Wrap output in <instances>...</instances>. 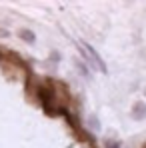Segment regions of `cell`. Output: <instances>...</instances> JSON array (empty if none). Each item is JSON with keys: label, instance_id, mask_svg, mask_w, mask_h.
<instances>
[{"label": "cell", "instance_id": "6da1fadb", "mask_svg": "<svg viewBox=\"0 0 146 148\" xmlns=\"http://www.w3.org/2000/svg\"><path fill=\"white\" fill-rule=\"evenodd\" d=\"M78 48L82 52V56H84V60H88L92 66H96L100 72H108V68H106V64H104V60L100 58V54H98L96 50L92 48V44H88V42H80L78 44Z\"/></svg>", "mask_w": 146, "mask_h": 148}, {"label": "cell", "instance_id": "7a4b0ae2", "mask_svg": "<svg viewBox=\"0 0 146 148\" xmlns=\"http://www.w3.org/2000/svg\"><path fill=\"white\" fill-rule=\"evenodd\" d=\"M132 118L134 120H146V102H136L132 106Z\"/></svg>", "mask_w": 146, "mask_h": 148}, {"label": "cell", "instance_id": "3957f363", "mask_svg": "<svg viewBox=\"0 0 146 148\" xmlns=\"http://www.w3.org/2000/svg\"><path fill=\"white\" fill-rule=\"evenodd\" d=\"M18 36L24 40V42H28V44H32V42H36V34L32 32V30H26V28H22L20 32H18Z\"/></svg>", "mask_w": 146, "mask_h": 148}, {"label": "cell", "instance_id": "277c9868", "mask_svg": "<svg viewBox=\"0 0 146 148\" xmlns=\"http://www.w3.org/2000/svg\"><path fill=\"white\" fill-rule=\"evenodd\" d=\"M104 148H120V142L114 138H106L104 140Z\"/></svg>", "mask_w": 146, "mask_h": 148}, {"label": "cell", "instance_id": "5b68a950", "mask_svg": "<svg viewBox=\"0 0 146 148\" xmlns=\"http://www.w3.org/2000/svg\"><path fill=\"white\" fill-rule=\"evenodd\" d=\"M76 66H78V70H80V74H84L86 78H90V72H88V68H86V66H84V64H82L80 60H76Z\"/></svg>", "mask_w": 146, "mask_h": 148}, {"label": "cell", "instance_id": "8992f818", "mask_svg": "<svg viewBox=\"0 0 146 148\" xmlns=\"http://www.w3.org/2000/svg\"><path fill=\"white\" fill-rule=\"evenodd\" d=\"M88 122H90V128H94V130L100 128V124H98V120L94 118V116H90V118H88Z\"/></svg>", "mask_w": 146, "mask_h": 148}]
</instances>
